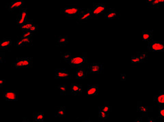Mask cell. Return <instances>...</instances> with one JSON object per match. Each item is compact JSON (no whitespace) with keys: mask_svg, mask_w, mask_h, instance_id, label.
Masks as SVG:
<instances>
[{"mask_svg":"<svg viewBox=\"0 0 164 122\" xmlns=\"http://www.w3.org/2000/svg\"><path fill=\"white\" fill-rule=\"evenodd\" d=\"M32 66V58L24 57L18 58L16 62L13 64L15 68H31Z\"/></svg>","mask_w":164,"mask_h":122,"instance_id":"cell-1","label":"cell"},{"mask_svg":"<svg viewBox=\"0 0 164 122\" xmlns=\"http://www.w3.org/2000/svg\"><path fill=\"white\" fill-rule=\"evenodd\" d=\"M68 62L71 68H79L87 62V57L85 56H75L70 58Z\"/></svg>","mask_w":164,"mask_h":122,"instance_id":"cell-2","label":"cell"},{"mask_svg":"<svg viewBox=\"0 0 164 122\" xmlns=\"http://www.w3.org/2000/svg\"><path fill=\"white\" fill-rule=\"evenodd\" d=\"M83 12L82 9L76 7H66L62 10V13L66 15L67 17H79Z\"/></svg>","mask_w":164,"mask_h":122,"instance_id":"cell-3","label":"cell"},{"mask_svg":"<svg viewBox=\"0 0 164 122\" xmlns=\"http://www.w3.org/2000/svg\"><path fill=\"white\" fill-rule=\"evenodd\" d=\"M148 49L151 52L164 51V42L158 41H152L148 43Z\"/></svg>","mask_w":164,"mask_h":122,"instance_id":"cell-4","label":"cell"},{"mask_svg":"<svg viewBox=\"0 0 164 122\" xmlns=\"http://www.w3.org/2000/svg\"><path fill=\"white\" fill-rule=\"evenodd\" d=\"M55 78L57 79H68L70 78V72L66 69H57L55 72Z\"/></svg>","mask_w":164,"mask_h":122,"instance_id":"cell-5","label":"cell"},{"mask_svg":"<svg viewBox=\"0 0 164 122\" xmlns=\"http://www.w3.org/2000/svg\"><path fill=\"white\" fill-rule=\"evenodd\" d=\"M3 97L7 101H17L18 100V92L6 91L3 94Z\"/></svg>","mask_w":164,"mask_h":122,"instance_id":"cell-6","label":"cell"},{"mask_svg":"<svg viewBox=\"0 0 164 122\" xmlns=\"http://www.w3.org/2000/svg\"><path fill=\"white\" fill-rule=\"evenodd\" d=\"M103 70V65L98 63H94L90 64L88 67V72L98 74L100 73Z\"/></svg>","mask_w":164,"mask_h":122,"instance_id":"cell-7","label":"cell"},{"mask_svg":"<svg viewBox=\"0 0 164 122\" xmlns=\"http://www.w3.org/2000/svg\"><path fill=\"white\" fill-rule=\"evenodd\" d=\"M106 9V6L105 4H94L93 9H92V13L94 16H98V14H100L101 13H103L105 10Z\"/></svg>","mask_w":164,"mask_h":122,"instance_id":"cell-8","label":"cell"},{"mask_svg":"<svg viewBox=\"0 0 164 122\" xmlns=\"http://www.w3.org/2000/svg\"><path fill=\"white\" fill-rule=\"evenodd\" d=\"M28 18V14H27V9H23L21 10L19 13V17L18 18L17 23L19 26H21L23 24H24L27 21Z\"/></svg>","mask_w":164,"mask_h":122,"instance_id":"cell-9","label":"cell"},{"mask_svg":"<svg viewBox=\"0 0 164 122\" xmlns=\"http://www.w3.org/2000/svg\"><path fill=\"white\" fill-rule=\"evenodd\" d=\"M24 4L23 0H14L9 4V11H13L15 9L19 8Z\"/></svg>","mask_w":164,"mask_h":122,"instance_id":"cell-10","label":"cell"},{"mask_svg":"<svg viewBox=\"0 0 164 122\" xmlns=\"http://www.w3.org/2000/svg\"><path fill=\"white\" fill-rule=\"evenodd\" d=\"M93 13H92V10H91L90 9H88L85 12H83L82 14H81L80 16L78 18V19L80 21H87V20L91 19V18L93 17Z\"/></svg>","mask_w":164,"mask_h":122,"instance_id":"cell-11","label":"cell"},{"mask_svg":"<svg viewBox=\"0 0 164 122\" xmlns=\"http://www.w3.org/2000/svg\"><path fill=\"white\" fill-rule=\"evenodd\" d=\"M70 91L72 95H80L82 93V87L77 83H72L70 85Z\"/></svg>","mask_w":164,"mask_h":122,"instance_id":"cell-12","label":"cell"},{"mask_svg":"<svg viewBox=\"0 0 164 122\" xmlns=\"http://www.w3.org/2000/svg\"><path fill=\"white\" fill-rule=\"evenodd\" d=\"M154 100L157 103V104L161 106H164V91L160 92L159 95L156 96L154 98Z\"/></svg>","mask_w":164,"mask_h":122,"instance_id":"cell-13","label":"cell"},{"mask_svg":"<svg viewBox=\"0 0 164 122\" xmlns=\"http://www.w3.org/2000/svg\"><path fill=\"white\" fill-rule=\"evenodd\" d=\"M86 76H87V72L85 71V69H78V70L77 71V73H76V79H83L86 78Z\"/></svg>","mask_w":164,"mask_h":122,"instance_id":"cell-14","label":"cell"},{"mask_svg":"<svg viewBox=\"0 0 164 122\" xmlns=\"http://www.w3.org/2000/svg\"><path fill=\"white\" fill-rule=\"evenodd\" d=\"M12 40H11L10 39H3L1 41V42H0V48L1 49H8V48L12 45Z\"/></svg>","mask_w":164,"mask_h":122,"instance_id":"cell-15","label":"cell"},{"mask_svg":"<svg viewBox=\"0 0 164 122\" xmlns=\"http://www.w3.org/2000/svg\"><path fill=\"white\" fill-rule=\"evenodd\" d=\"M98 94V86H90L87 89V95L88 96H96Z\"/></svg>","mask_w":164,"mask_h":122,"instance_id":"cell-16","label":"cell"},{"mask_svg":"<svg viewBox=\"0 0 164 122\" xmlns=\"http://www.w3.org/2000/svg\"><path fill=\"white\" fill-rule=\"evenodd\" d=\"M117 12L114 9H109V10L107 14H105V17L107 19H113L114 18L117 17Z\"/></svg>","mask_w":164,"mask_h":122,"instance_id":"cell-17","label":"cell"},{"mask_svg":"<svg viewBox=\"0 0 164 122\" xmlns=\"http://www.w3.org/2000/svg\"><path fill=\"white\" fill-rule=\"evenodd\" d=\"M152 31H144L142 32V40L144 41H149L152 39Z\"/></svg>","mask_w":164,"mask_h":122,"instance_id":"cell-18","label":"cell"},{"mask_svg":"<svg viewBox=\"0 0 164 122\" xmlns=\"http://www.w3.org/2000/svg\"><path fill=\"white\" fill-rule=\"evenodd\" d=\"M32 25H33V22H32V20H27L26 23L20 27H21V29L25 32V31H28L30 29V28L31 27Z\"/></svg>","mask_w":164,"mask_h":122,"instance_id":"cell-19","label":"cell"},{"mask_svg":"<svg viewBox=\"0 0 164 122\" xmlns=\"http://www.w3.org/2000/svg\"><path fill=\"white\" fill-rule=\"evenodd\" d=\"M34 119L35 121H43L44 114L43 113H36L34 114Z\"/></svg>","mask_w":164,"mask_h":122,"instance_id":"cell-20","label":"cell"},{"mask_svg":"<svg viewBox=\"0 0 164 122\" xmlns=\"http://www.w3.org/2000/svg\"><path fill=\"white\" fill-rule=\"evenodd\" d=\"M58 43L60 45H66L68 43L67 36H60L58 39Z\"/></svg>","mask_w":164,"mask_h":122,"instance_id":"cell-21","label":"cell"},{"mask_svg":"<svg viewBox=\"0 0 164 122\" xmlns=\"http://www.w3.org/2000/svg\"><path fill=\"white\" fill-rule=\"evenodd\" d=\"M142 62V60L141 59L140 56V55H137L135 56H133L131 57V63L133 64H139V63Z\"/></svg>","mask_w":164,"mask_h":122,"instance_id":"cell-22","label":"cell"},{"mask_svg":"<svg viewBox=\"0 0 164 122\" xmlns=\"http://www.w3.org/2000/svg\"><path fill=\"white\" fill-rule=\"evenodd\" d=\"M65 115V108L60 107L57 111L56 113V117H63Z\"/></svg>","mask_w":164,"mask_h":122,"instance_id":"cell-23","label":"cell"},{"mask_svg":"<svg viewBox=\"0 0 164 122\" xmlns=\"http://www.w3.org/2000/svg\"><path fill=\"white\" fill-rule=\"evenodd\" d=\"M163 3H164V0H153V2L150 4V6L151 7H157Z\"/></svg>","mask_w":164,"mask_h":122,"instance_id":"cell-24","label":"cell"},{"mask_svg":"<svg viewBox=\"0 0 164 122\" xmlns=\"http://www.w3.org/2000/svg\"><path fill=\"white\" fill-rule=\"evenodd\" d=\"M72 57V55H71V53H64L62 54V59H63L65 62H68Z\"/></svg>","mask_w":164,"mask_h":122,"instance_id":"cell-25","label":"cell"},{"mask_svg":"<svg viewBox=\"0 0 164 122\" xmlns=\"http://www.w3.org/2000/svg\"><path fill=\"white\" fill-rule=\"evenodd\" d=\"M109 113H106V112H104L101 111V110H99V113H98V116L100 119H105L107 118L109 115Z\"/></svg>","mask_w":164,"mask_h":122,"instance_id":"cell-26","label":"cell"},{"mask_svg":"<svg viewBox=\"0 0 164 122\" xmlns=\"http://www.w3.org/2000/svg\"><path fill=\"white\" fill-rule=\"evenodd\" d=\"M32 32L30 31H25L23 34L21 36V38H27V37H32Z\"/></svg>","mask_w":164,"mask_h":122,"instance_id":"cell-27","label":"cell"},{"mask_svg":"<svg viewBox=\"0 0 164 122\" xmlns=\"http://www.w3.org/2000/svg\"><path fill=\"white\" fill-rule=\"evenodd\" d=\"M24 41V42L26 44V45H30L32 42V37H27V38H21Z\"/></svg>","mask_w":164,"mask_h":122,"instance_id":"cell-28","label":"cell"},{"mask_svg":"<svg viewBox=\"0 0 164 122\" xmlns=\"http://www.w3.org/2000/svg\"><path fill=\"white\" fill-rule=\"evenodd\" d=\"M137 111L140 112H142V113H146L148 111V108L144 106H139L137 107Z\"/></svg>","mask_w":164,"mask_h":122,"instance_id":"cell-29","label":"cell"},{"mask_svg":"<svg viewBox=\"0 0 164 122\" xmlns=\"http://www.w3.org/2000/svg\"><path fill=\"white\" fill-rule=\"evenodd\" d=\"M58 88L59 89L61 90L62 95L65 94V93H66V85H63L58 86Z\"/></svg>","mask_w":164,"mask_h":122,"instance_id":"cell-30","label":"cell"},{"mask_svg":"<svg viewBox=\"0 0 164 122\" xmlns=\"http://www.w3.org/2000/svg\"><path fill=\"white\" fill-rule=\"evenodd\" d=\"M15 46L16 47H23V46H26V44L24 42V41L21 38L19 40L17 41V44H15Z\"/></svg>","mask_w":164,"mask_h":122,"instance_id":"cell-31","label":"cell"},{"mask_svg":"<svg viewBox=\"0 0 164 122\" xmlns=\"http://www.w3.org/2000/svg\"><path fill=\"white\" fill-rule=\"evenodd\" d=\"M100 110H101L103 111L106 112V113H109L110 111V107L109 106H104L100 108Z\"/></svg>","mask_w":164,"mask_h":122,"instance_id":"cell-32","label":"cell"},{"mask_svg":"<svg viewBox=\"0 0 164 122\" xmlns=\"http://www.w3.org/2000/svg\"><path fill=\"white\" fill-rule=\"evenodd\" d=\"M38 29V26L36 25H32L31 26V27L30 28V29L28 30V31H30V32H36V30Z\"/></svg>","mask_w":164,"mask_h":122,"instance_id":"cell-33","label":"cell"},{"mask_svg":"<svg viewBox=\"0 0 164 122\" xmlns=\"http://www.w3.org/2000/svg\"><path fill=\"white\" fill-rule=\"evenodd\" d=\"M139 55H140V57L141 59H142V62H144V61L146 59V57H147V54L146 53H139Z\"/></svg>","mask_w":164,"mask_h":122,"instance_id":"cell-34","label":"cell"},{"mask_svg":"<svg viewBox=\"0 0 164 122\" xmlns=\"http://www.w3.org/2000/svg\"><path fill=\"white\" fill-rule=\"evenodd\" d=\"M159 115L161 117H164V106L161 107L159 109Z\"/></svg>","mask_w":164,"mask_h":122,"instance_id":"cell-35","label":"cell"},{"mask_svg":"<svg viewBox=\"0 0 164 122\" xmlns=\"http://www.w3.org/2000/svg\"><path fill=\"white\" fill-rule=\"evenodd\" d=\"M120 80H122V81H125L126 80L125 74H122L120 75Z\"/></svg>","mask_w":164,"mask_h":122,"instance_id":"cell-36","label":"cell"},{"mask_svg":"<svg viewBox=\"0 0 164 122\" xmlns=\"http://www.w3.org/2000/svg\"><path fill=\"white\" fill-rule=\"evenodd\" d=\"M4 81H5L4 79L0 80V87H3V85H4Z\"/></svg>","mask_w":164,"mask_h":122,"instance_id":"cell-37","label":"cell"},{"mask_svg":"<svg viewBox=\"0 0 164 122\" xmlns=\"http://www.w3.org/2000/svg\"><path fill=\"white\" fill-rule=\"evenodd\" d=\"M148 121L155 122V119H153V118H148Z\"/></svg>","mask_w":164,"mask_h":122,"instance_id":"cell-38","label":"cell"},{"mask_svg":"<svg viewBox=\"0 0 164 122\" xmlns=\"http://www.w3.org/2000/svg\"><path fill=\"white\" fill-rule=\"evenodd\" d=\"M142 119H141V118H138V119H136L134 121L135 122H136V121H137V122H141L142 121Z\"/></svg>","mask_w":164,"mask_h":122,"instance_id":"cell-39","label":"cell"},{"mask_svg":"<svg viewBox=\"0 0 164 122\" xmlns=\"http://www.w3.org/2000/svg\"><path fill=\"white\" fill-rule=\"evenodd\" d=\"M152 2H153V0H146V2L148 3V4H150Z\"/></svg>","mask_w":164,"mask_h":122,"instance_id":"cell-40","label":"cell"},{"mask_svg":"<svg viewBox=\"0 0 164 122\" xmlns=\"http://www.w3.org/2000/svg\"><path fill=\"white\" fill-rule=\"evenodd\" d=\"M163 121H164V117H163Z\"/></svg>","mask_w":164,"mask_h":122,"instance_id":"cell-41","label":"cell"}]
</instances>
